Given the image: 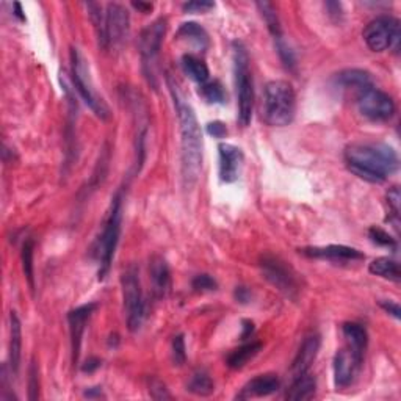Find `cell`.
<instances>
[{"label": "cell", "mask_w": 401, "mask_h": 401, "mask_svg": "<svg viewBox=\"0 0 401 401\" xmlns=\"http://www.w3.org/2000/svg\"><path fill=\"white\" fill-rule=\"evenodd\" d=\"M358 109L370 121H387L395 113V102L387 93L375 87L358 93Z\"/></svg>", "instance_id": "30bf717a"}, {"label": "cell", "mask_w": 401, "mask_h": 401, "mask_svg": "<svg viewBox=\"0 0 401 401\" xmlns=\"http://www.w3.org/2000/svg\"><path fill=\"white\" fill-rule=\"evenodd\" d=\"M199 93L208 104H224L226 102V91L223 88V85L219 83L218 80L207 82L204 85H201Z\"/></svg>", "instance_id": "f546056e"}, {"label": "cell", "mask_w": 401, "mask_h": 401, "mask_svg": "<svg viewBox=\"0 0 401 401\" xmlns=\"http://www.w3.org/2000/svg\"><path fill=\"white\" fill-rule=\"evenodd\" d=\"M326 8L329 10L331 16H337V13H338V16H340V13H342V5L337 3V2H327Z\"/></svg>", "instance_id": "ee69618b"}, {"label": "cell", "mask_w": 401, "mask_h": 401, "mask_svg": "<svg viewBox=\"0 0 401 401\" xmlns=\"http://www.w3.org/2000/svg\"><path fill=\"white\" fill-rule=\"evenodd\" d=\"M234 296H235V299H237V301H239V303L246 304V303H250V301H251V290L248 289V287L240 285V287H237V289H235Z\"/></svg>", "instance_id": "ab89813d"}, {"label": "cell", "mask_w": 401, "mask_h": 401, "mask_svg": "<svg viewBox=\"0 0 401 401\" xmlns=\"http://www.w3.org/2000/svg\"><path fill=\"white\" fill-rule=\"evenodd\" d=\"M21 349H22V329L21 320L16 312L10 315V365L11 371L18 375L21 364Z\"/></svg>", "instance_id": "44dd1931"}, {"label": "cell", "mask_w": 401, "mask_h": 401, "mask_svg": "<svg viewBox=\"0 0 401 401\" xmlns=\"http://www.w3.org/2000/svg\"><path fill=\"white\" fill-rule=\"evenodd\" d=\"M71 72L74 87L80 94V98L85 100L89 109L100 120H109L110 110L104 99L100 98L98 89H96L91 74H89V66L85 60V56L80 54L77 47H71Z\"/></svg>", "instance_id": "5b68a950"}, {"label": "cell", "mask_w": 401, "mask_h": 401, "mask_svg": "<svg viewBox=\"0 0 401 401\" xmlns=\"http://www.w3.org/2000/svg\"><path fill=\"white\" fill-rule=\"evenodd\" d=\"M87 364H88V365H85V367H83V370H85V371H93V370H96V369H98V367L100 365L99 360H96V359L89 360V362H87Z\"/></svg>", "instance_id": "bcb514c9"}, {"label": "cell", "mask_w": 401, "mask_h": 401, "mask_svg": "<svg viewBox=\"0 0 401 401\" xmlns=\"http://www.w3.org/2000/svg\"><path fill=\"white\" fill-rule=\"evenodd\" d=\"M207 132H208V135H212V137H215V138H223V137H226V133H228V129H226L223 122L215 121V122L207 124Z\"/></svg>", "instance_id": "f35d334b"}, {"label": "cell", "mask_w": 401, "mask_h": 401, "mask_svg": "<svg viewBox=\"0 0 401 401\" xmlns=\"http://www.w3.org/2000/svg\"><path fill=\"white\" fill-rule=\"evenodd\" d=\"M234 76L237 88V105H239V121L248 126L252 118L254 85L250 69V56L241 43H234Z\"/></svg>", "instance_id": "277c9868"}, {"label": "cell", "mask_w": 401, "mask_h": 401, "mask_svg": "<svg viewBox=\"0 0 401 401\" xmlns=\"http://www.w3.org/2000/svg\"><path fill=\"white\" fill-rule=\"evenodd\" d=\"M276 41V49H278V54L281 56L282 63H284L289 69H295L296 66V60H295V55H293L292 49L289 47V44L284 41V38H278L274 39Z\"/></svg>", "instance_id": "1f68e13d"}, {"label": "cell", "mask_w": 401, "mask_h": 401, "mask_svg": "<svg viewBox=\"0 0 401 401\" xmlns=\"http://www.w3.org/2000/svg\"><path fill=\"white\" fill-rule=\"evenodd\" d=\"M369 235H370L371 241H375L376 245L391 248V250H395V248H397V241H395V239H392V237L389 235L386 230H382L380 228H371L369 230Z\"/></svg>", "instance_id": "d6a6232c"}, {"label": "cell", "mask_w": 401, "mask_h": 401, "mask_svg": "<svg viewBox=\"0 0 401 401\" xmlns=\"http://www.w3.org/2000/svg\"><path fill=\"white\" fill-rule=\"evenodd\" d=\"M215 7L213 2H207V0H193V2L184 3V13H207L208 10Z\"/></svg>", "instance_id": "d590c367"}, {"label": "cell", "mask_w": 401, "mask_h": 401, "mask_svg": "<svg viewBox=\"0 0 401 401\" xmlns=\"http://www.w3.org/2000/svg\"><path fill=\"white\" fill-rule=\"evenodd\" d=\"M252 331H254V325H252V321L250 320H245L243 321V334H241V338L245 340V338L250 337L252 334Z\"/></svg>", "instance_id": "7bdbcfd3"}, {"label": "cell", "mask_w": 401, "mask_h": 401, "mask_svg": "<svg viewBox=\"0 0 401 401\" xmlns=\"http://www.w3.org/2000/svg\"><path fill=\"white\" fill-rule=\"evenodd\" d=\"M187 389L191 393L197 395V397H208V395L213 393L215 386H213L212 378L208 376L207 371L199 370L191 376Z\"/></svg>", "instance_id": "83f0119b"}, {"label": "cell", "mask_w": 401, "mask_h": 401, "mask_svg": "<svg viewBox=\"0 0 401 401\" xmlns=\"http://www.w3.org/2000/svg\"><path fill=\"white\" fill-rule=\"evenodd\" d=\"M320 337L318 336H307L304 338L303 345L299 347L298 353L293 359L292 364V375L293 378L299 376L303 373H307L310 365L314 364V360L317 359V354L320 351Z\"/></svg>", "instance_id": "ac0fdd59"}, {"label": "cell", "mask_w": 401, "mask_h": 401, "mask_svg": "<svg viewBox=\"0 0 401 401\" xmlns=\"http://www.w3.org/2000/svg\"><path fill=\"white\" fill-rule=\"evenodd\" d=\"M337 83L343 89H353L356 94L364 91L365 88L373 87L370 72L364 69H345L340 74H337Z\"/></svg>", "instance_id": "7402d4cb"}, {"label": "cell", "mask_w": 401, "mask_h": 401, "mask_svg": "<svg viewBox=\"0 0 401 401\" xmlns=\"http://www.w3.org/2000/svg\"><path fill=\"white\" fill-rule=\"evenodd\" d=\"M281 382L278 376L274 375H259L252 378L250 382L245 384V387L241 389V392L237 395L239 400H250V398H262L270 397L274 392L279 391Z\"/></svg>", "instance_id": "e0dca14e"}, {"label": "cell", "mask_w": 401, "mask_h": 401, "mask_svg": "<svg viewBox=\"0 0 401 401\" xmlns=\"http://www.w3.org/2000/svg\"><path fill=\"white\" fill-rule=\"evenodd\" d=\"M22 268H24L25 278L28 284L33 289L35 287V281H33V240L27 239L22 245Z\"/></svg>", "instance_id": "4dcf8cb0"}, {"label": "cell", "mask_w": 401, "mask_h": 401, "mask_svg": "<svg viewBox=\"0 0 401 401\" xmlns=\"http://www.w3.org/2000/svg\"><path fill=\"white\" fill-rule=\"evenodd\" d=\"M370 273L375 276H380L382 279H389L393 282H400L401 271L400 265L391 257H378L370 263Z\"/></svg>", "instance_id": "4316f807"}, {"label": "cell", "mask_w": 401, "mask_h": 401, "mask_svg": "<svg viewBox=\"0 0 401 401\" xmlns=\"http://www.w3.org/2000/svg\"><path fill=\"white\" fill-rule=\"evenodd\" d=\"M362 360L356 358L348 347L337 351L334 358V382L338 389L349 387L359 375Z\"/></svg>", "instance_id": "4fadbf2b"}, {"label": "cell", "mask_w": 401, "mask_h": 401, "mask_svg": "<svg viewBox=\"0 0 401 401\" xmlns=\"http://www.w3.org/2000/svg\"><path fill=\"white\" fill-rule=\"evenodd\" d=\"M218 154H219V179L223 182H235L240 177L243 162V152L240 148H237L234 144L221 143L218 146Z\"/></svg>", "instance_id": "5bb4252c"}, {"label": "cell", "mask_w": 401, "mask_h": 401, "mask_svg": "<svg viewBox=\"0 0 401 401\" xmlns=\"http://www.w3.org/2000/svg\"><path fill=\"white\" fill-rule=\"evenodd\" d=\"M295 91L285 80H271L263 89V120L268 126H289L295 116Z\"/></svg>", "instance_id": "3957f363"}, {"label": "cell", "mask_w": 401, "mask_h": 401, "mask_svg": "<svg viewBox=\"0 0 401 401\" xmlns=\"http://www.w3.org/2000/svg\"><path fill=\"white\" fill-rule=\"evenodd\" d=\"M14 10H16V16H18V18L21 19V21H25V16L22 14V8H21V3H14Z\"/></svg>", "instance_id": "7dc6e473"}, {"label": "cell", "mask_w": 401, "mask_h": 401, "mask_svg": "<svg viewBox=\"0 0 401 401\" xmlns=\"http://www.w3.org/2000/svg\"><path fill=\"white\" fill-rule=\"evenodd\" d=\"M96 309L94 303L85 304V306L76 307L67 314V323H69V332H71V347H72V360L74 364L78 360L82 348V338L85 327H87V321L91 317L93 310Z\"/></svg>", "instance_id": "9a60e30c"}, {"label": "cell", "mask_w": 401, "mask_h": 401, "mask_svg": "<svg viewBox=\"0 0 401 401\" xmlns=\"http://www.w3.org/2000/svg\"><path fill=\"white\" fill-rule=\"evenodd\" d=\"M185 359H187V353H185L184 336H176L173 338V362L176 365H184Z\"/></svg>", "instance_id": "e575fe53"}, {"label": "cell", "mask_w": 401, "mask_h": 401, "mask_svg": "<svg viewBox=\"0 0 401 401\" xmlns=\"http://www.w3.org/2000/svg\"><path fill=\"white\" fill-rule=\"evenodd\" d=\"M149 274L152 282V293L155 298H165L171 289V271L166 261L160 256H154L149 263Z\"/></svg>", "instance_id": "d6986e66"}, {"label": "cell", "mask_w": 401, "mask_h": 401, "mask_svg": "<svg viewBox=\"0 0 401 401\" xmlns=\"http://www.w3.org/2000/svg\"><path fill=\"white\" fill-rule=\"evenodd\" d=\"M261 268L263 278L271 285H274L285 296L295 298L298 293V281L295 278L292 268L285 262H282L279 257L263 256L261 259Z\"/></svg>", "instance_id": "7c38bea8"}, {"label": "cell", "mask_w": 401, "mask_h": 401, "mask_svg": "<svg viewBox=\"0 0 401 401\" xmlns=\"http://www.w3.org/2000/svg\"><path fill=\"white\" fill-rule=\"evenodd\" d=\"M257 8L261 11L262 18L267 24L268 30L271 35H273L274 39L282 38V28H281V22L278 18V13H276V8L273 3L270 2H257Z\"/></svg>", "instance_id": "f1b7e54d"}, {"label": "cell", "mask_w": 401, "mask_h": 401, "mask_svg": "<svg viewBox=\"0 0 401 401\" xmlns=\"http://www.w3.org/2000/svg\"><path fill=\"white\" fill-rule=\"evenodd\" d=\"M166 83L176 107L180 132V168L185 187H193L202 169V133L193 107L185 100L179 83L166 76Z\"/></svg>", "instance_id": "6da1fadb"}, {"label": "cell", "mask_w": 401, "mask_h": 401, "mask_svg": "<svg viewBox=\"0 0 401 401\" xmlns=\"http://www.w3.org/2000/svg\"><path fill=\"white\" fill-rule=\"evenodd\" d=\"M177 39L180 41H185L188 44H193L197 49H206L208 44V36L204 28L201 25H197L196 22H187V24H182L177 32Z\"/></svg>", "instance_id": "d4e9b609"}, {"label": "cell", "mask_w": 401, "mask_h": 401, "mask_svg": "<svg viewBox=\"0 0 401 401\" xmlns=\"http://www.w3.org/2000/svg\"><path fill=\"white\" fill-rule=\"evenodd\" d=\"M380 306L384 310H386V312L391 314L392 317H395L397 320L401 318V310H400V306H398L397 303H393V301H381Z\"/></svg>", "instance_id": "60d3db41"}, {"label": "cell", "mask_w": 401, "mask_h": 401, "mask_svg": "<svg viewBox=\"0 0 401 401\" xmlns=\"http://www.w3.org/2000/svg\"><path fill=\"white\" fill-rule=\"evenodd\" d=\"M38 391V382H36V371H35V365H32L30 369V400H35L38 395L35 393Z\"/></svg>", "instance_id": "b9f144b4"}, {"label": "cell", "mask_w": 401, "mask_h": 401, "mask_svg": "<svg viewBox=\"0 0 401 401\" xmlns=\"http://www.w3.org/2000/svg\"><path fill=\"white\" fill-rule=\"evenodd\" d=\"M401 196H400V190L398 187H392L391 190L387 191V202H389V208H391V212L393 215V218L400 217V201Z\"/></svg>", "instance_id": "74e56055"}, {"label": "cell", "mask_w": 401, "mask_h": 401, "mask_svg": "<svg viewBox=\"0 0 401 401\" xmlns=\"http://www.w3.org/2000/svg\"><path fill=\"white\" fill-rule=\"evenodd\" d=\"M149 393L151 397L154 400H168L171 398V395H169L168 389L165 387V384L159 380H152L149 384Z\"/></svg>", "instance_id": "8d00e7d4"}, {"label": "cell", "mask_w": 401, "mask_h": 401, "mask_svg": "<svg viewBox=\"0 0 401 401\" xmlns=\"http://www.w3.org/2000/svg\"><path fill=\"white\" fill-rule=\"evenodd\" d=\"M193 289L197 292H212L217 290V281H215L210 274H197L196 278L191 282Z\"/></svg>", "instance_id": "836d02e7"}, {"label": "cell", "mask_w": 401, "mask_h": 401, "mask_svg": "<svg viewBox=\"0 0 401 401\" xmlns=\"http://www.w3.org/2000/svg\"><path fill=\"white\" fill-rule=\"evenodd\" d=\"M299 252L307 257L323 259V261H332V262H354V261H362L364 259L362 252L354 250V248L343 246V245L304 248V250H299Z\"/></svg>", "instance_id": "2e32d148"}, {"label": "cell", "mask_w": 401, "mask_h": 401, "mask_svg": "<svg viewBox=\"0 0 401 401\" xmlns=\"http://www.w3.org/2000/svg\"><path fill=\"white\" fill-rule=\"evenodd\" d=\"M121 223H122V196L118 193L113 197L110 212L105 218V224L102 229V235L99 240V281H104L109 274L115 251L120 241L121 235Z\"/></svg>", "instance_id": "8992f818"}, {"label": "cell", "mask_w": 401, "mask_h": 401, "mask_svg": "<svg viewBox=\"0 0 401 401\" xmlns=\"http://www.w3.org/2000/svg\"><path fill=\"white\" fill-rule=\"evenodd\" d=\"M342 332L347 340V347L351 349L356 358L364 360L365 349L367 345H369V334H367L365 327L351 321V323H345L342 326Z\"/></svg>", "instance_id": "ffe728a7"}, {"label": "cell", "mask_w": 401, "mask_h": 401, "mask_svg": "<svg viewBox=\"0 0 401 401\" xmlns=\"http://www.w3.org/2000/svg\"><path fill=\"white\" fill-rule=\"evenodd\" d=\"M315 389H317L315 378L312 375H309V371H307V373L295 376V380H293L292 387L289 389V392H287L285 398L292 401L310 400V398H314Z\"/></svg>", "instance_id": "603a6c76"}, {"label": "cell", "mask_w": 401, "mask_h": 401, "mask_svg": "<svg viewBox=\"0 0 401 401\" xmlns=\"http://www.w3.org/2000/svg\"><path fill=\"white\" fill-rule=\"evenodd\" d=\"M262 348V343L261 342H251V343H245V345L239 347L234 351H230V354L228 356V359H226V364L230 369L234 370H239L243 369L250 360L256 356L259 351H261Z\"/></svg>", "instance_id": "cb8c5ba5"}, {"label": "cell", "mask_w": 401, "mask_h": 401, "mask_svg": "<svg viewBox=\"0 0 401 401\" xmlns=\"http://www.w3.org/2000/svg\"><path fill=\"white\" fill-rule=\"evenodd\" d=\"M349 171L371 184H381L398 169V155L384 143H354L345 151Z\"/></svg>", "instance_id": "7a4b0ae2"}, {"label": "cell", "mask_w": 401, "mask_h": 401, "mask_svg": "<svg viewBox=\"0 0 401 401\" xmlns=\"http://www.w3.org/2000/svg\"><path fill=\"white\" fill-rule=\"evenodd\" d=\"M166 32V19H157L141 32L140 38V55L143 65L144 76L152 87H157V61H159L163 36Z\"/></svg>", "instance_id": "ba28073f"}, {"label": "cell", "mask_w": 401, "mask_h": 401, "mask_svg": "<svg viewBox=\"0 0 401 401\" xmlns=\"http://www.w3.org/2000/svg\"><path fill=\"white\" fill-rule=\"evenodd\" d=\"M182 69L191 80L199 85L207 83L208 77H210V72H208V67L204 61L190 54L182 56Z\"/></svg>", "instance_id": "484cf974"}, {"label": "cell", "mask_w": 401, "mask_h": 401, "mask_svg": "<svg viewBox=\"0 0 401 401\" xmlns=\"http://www.w3.org/2000/svg\"><path fill=\"white\" fill-rule=\"evenodd\" d=\"M135 8L143 11V13H148V11L152 10V3H144V2H133L132 3Z\"/></svg>", "instance_id": "f6af8a7d"}, {"label": "cell", "mask_w": 401, "mask_h": 401, "mask_svg": "<svg viewBox=\"0 0 401 401\" xmlns=\"http://www.w3.org/2000/svg\"><path fill=\"white\" fill-rule=\"evenodd\" d=\"M124 312H126L127 327L131 332H137L144 321V296L141 290V281L137 267L131 265L121 276Z\"/></svg>", "instance_id": "52a82bcc"}, {"label": "cell", "mask_w": 401, "mask_h": 401, "mask_svg": "<svg viewBox=\"0 0 401 401\" xmlns=\"http://www.w3.org/2000/svg\"><path fill=\"white\" fill-rule=\"evenodd\" d=\"M129 11L121 3H110L104 19V35L99 44L104 49L118 47L129 35Z\"/></svg>", "instance_id": "8fae6325"}, {"label": "cell", "mask_w": 401, "mask_h": 401, "mask_svg": "<svg viewBox=\"0 0 401 401\" xmlns=\"http://www.w3.org/2000/svg\"><path fill=\"white\" fill-rule=\"evenodd\" d=\"M364 41L373 52H384L400 46V22L392 16H378L364 28Z\"/></svg>", "instance_id": "9c48e42d"}]
</instances>
